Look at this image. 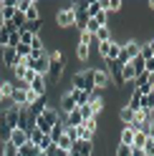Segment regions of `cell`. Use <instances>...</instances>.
I'll list each match as a JSON object with an SVG mask.
<instances>
[{
  "label": "cell",
  "instance_id": "1",
  "mask_svg": "<svg viewBox=\"0 0 154 156\" xmlns=\"http://www.w3.org/2000/svg\"><path fill=\"white\" fill-rule=\"evenodd\" d=\"M48 61H51V68H48L46 81H48V86H58L63 68H66V55H63V51H53V53H48Z\"/></svg>",
  "mask_w": 154,
  "mask_h": 156
},
{
  "label": "cell",
  "instance_id": "2",
  "mask_svg": "<svg viewBox=\"0 0 154 156\" xmlns=\"http://www.w3.org/2000/svg\"><path fill=\"white\" fill-rule=\"evenodd\" d=\"M58 119H61V111H56V108H51V106H48V108H46L43 113H38V116H35L33 129L43 131V133L48 136V133H51V129H53L56 123H58Z\"/></svg>",
  "mask_w": 154,
  "mask_h": 156
},
{
  "label": "cell",
  "instance_id": "3",
  "mask_svg": "<svg viewBox=\"0 0 154 156\" xmlns=\"http://www.w3.org/2000/svg\"><path fill=\"white\" fill-rule=\"evenodd\" d=\"M139 51H141V43L134 41V38H131V41H127V43H121V53H119V58H116V63H119V66L131 63V58H137Z\"/></svg>",
  "mask_w": 154,
  "mask_h": 156
},
{
  "label": "cell",
  "instance_id": "4",
  "mask_svg": "<svg viewBox=\"0 0 154 156\" xmlns=\"http://www.w3.org/2000/svg\"><path fill=\"white\" fill-rule=\"evenodd\" d=\"M73 88L76 91H86V93H94L96 86H94V68L91 71H81L73 76Z\"/></svg>",
  "mask_w": 154,
  "mask_h": 156
},
{
  "label": "cell",
  "instance_id": "5",
  "mask_svg": "<svg viewBox=\"0 0 154 156\" xmlns=\"http://www.w3.org/2000/svg\"><path fill=\"white\" fill-rule=\"evenodd\" d=\"M73 23H76L73 5H68V8H63V10H58V13H56V25H58V28H71Z\"/></svg>",
  "mask_w": 154,
  "mask_h": 156
},
{
  "label": "cell",
  "instance_id": "6",
  "mask_svg": "<svg viewBox=\"0 0 154 156\" xmlns=\"http://www.w3.org/2000/svg\"><path fill=\"white\" fill-rule=\"evenodd\" d=\"M94 86H96V91H104L106 86H111V76L106 71V66L104 68H94Z\"/></svg>",
  "mask_w": 154,
  "mask_h": 156
},
{
  "label": "cell",
  "instance_id": "7",
  "mask_svg": "<svg viewBox=\"0 0 154 156\" xmlns=\"http://www.w3.org/2000/svg\"><path fill=\"white\" fill-rule=\"evenodd\" d=\"M33 121H35V116H33V113H31V111H28L25 106H23V108L18 111V129L31 131V129H33Z\"/></svg>",
  "mask_w": 154,
  "mask_h": 156
},
{
  "label": "cell",
  "instance_id": "8",
  "mask_svg": "<svg viewBox=\"0 0 154 156\" xmlns=\"http://www.w3.org/2000/svg\"><path fill=\"white\" fill-rule=\"evenodd\" d=\"M35 96H48V81H46V76H35L33 78V83L28 86Z\"/></svg>",
  "mask_w": 154,
  "mask_h": 156
},
{
  "label": "cell",
  "instance_id": "9",
  "mask_svg": "<svg viewBox=\"0 0 154 156\" xmlns=\"http://www.w3.org/2000/svg\"><path fill=\"white\" fill-rule=\"evenodd\" d=\"M71 154L73 156H94V141H76Z\"/></svg>",
  "mask_w": 154,
  "mask_h": 156
},
{
  "label": "cell",
  "instance_id": "10",
  "mask_svg": "<svg viewBox=\"0 0 154 156\" xmlns=\"http://www.w3.org/2000/svg\"><path fill=\"white\" fill-rule=\"evenodd\" d=\"M106 71L111 76V83L114 86H124V78H121V66L114 61V63H106Z\"/></svg>",
  "mask_w": 154,
  "mask_h": 156
},
{
  "label": "cell",
  "instance_id": "11",
  "mask_svg": "<svg viewBox=\"0 0 154 156\" xmlns=\"http://www.w3.org/2000/svg\"><path fill=\"white\" fill-rule=\"evenodd\" d=\"M10 146H15V149H20L23 144H28V131H23V129H13V133H10V141H8Z\"/></svg>",
  "mask_w": 154,
  "mask_h": 156
},
{
  "label": "cell",
  "instance_id": "12",
  "mask_svg": "<svg viewBox=\"0 0 154 156\" xmlns=\"http://www.w3.org/2000/svg\"><path fill=\"white\" fill-rule=\"evenodd\" d=\"M101 10H106V0H91V3H86V15L89 18H96Z\"/></svg>",
  "mask_w": 154,
  "mask_h": 156
},
{
  "label": "cell",
  "instance_id": "13",
  "mask_svg": "<svg viewBox=\"0 0 154 156\" xmlns=\"http://www.w3.org/2000/svg\"><path fill=\"white\" fill-rule=\"evenodd\" d=\"M73 108H76V101H73V96H71V91H68V93L61 96V119H63V116H68Z\"/></svg>",
  "mask_w": 154,
  "mask_h": 156
},
{
  "label": "cell",
  "instance_id": "14",
  "mask_svg": "<svg viewBox=\"0 0 154 156\" xmlns=\"http://www.w3.org/2000/svg\"><path fill=\"white\" fill-rule=\"evenodd\" d=\"M10 133H13V129H10V126H8V121H5V113L3 111H0V144H8V141H10Z\"/></svg>",
  "mask_w": 154,
  "mask_h": 156
},
{
  "label": "cell",
  "instance_id": "15",
  "mask_svg": "<svg viewBox=\"0 0 154 156\" xmlns=\"http://www.w3.org/2000/svg\"><path fill=\"white\" fill-rule=\"evenodd\" d=\"M63 121L66 126H73V129H79V126H83V119H81V111H79V106L68 113V116H63Z\"/></svg>",
  "mask_w": 154,
  "mask_h": 156
},
{
  "label": "cell",
  "instance_id": "16",
  "mask_svg": "<svg viewBox=\"0 0 154 156\" xmlns=\"http://www.w3.org/2000/svg\"><path fill=\"white\" fill-rule=\"evenodd\" d=\"M23 15H25V23H28V25H35L38 20H41V10H38V3H35V0H33V5L28 8Z\"/></svg>",
  "mask_w": 154,
  "mask_h": 156
},
{
  "label": "cell",
  "instance_id": "17",
  "mask_svg": "<svg viewBox=\"0 0 154 156\" xmlns=\"http://www.w3.org/2000/svg\"><path fill=\"white\" fill-rule=\"evenodd\" d=\"M18 106H8V108H3V113H5V121H8V126L10 129H18Z\"/></svg>",
  "mask_w": 154,
  "mask_h": 156
},
{
  "label": "cell",
  "instance_id": "18",
  "mask_svg": "<svg viewBox=\"0 0 154 156\" xmlns=\"http://www.w3.org/2000/svg\"><path fill=\"white\" fill-rule=\"evenodd\" d=\"M63 131H66V121H63V119H58V123H56L53 129H51V133H48V139H51V144H53V146L58 144V139L63 136Z\"/></svg>",
  "mask_w": 154,
  "mask_h": 156
},
{
  "label": "cell",
  "instance_id": "19",
  "mask_svg": "<svg viewBox=\"0 0 154 156\" xmlns=\"http://www.w3.org/2000/svg\"><path fill=\"white\" fill-rule=\"evenodd\" d=\"M25 91L28 88H20V86H15V91L10 96V106H18V108H23L25 106Z\"/></svg>",
  "mask_w": 154,
  "mask_h": 156
},
{
  "label": "cell",
  "instance_id": "20",
  "mask_svg": "<svg viewBox=\"0 0 154 156\" xmlns=\"http://www.w3.org/2000/svg\"><path fill=\"white\" fill-rule=\"evenodd\" d=\"M134 131L131 126H121V133H119V144H124V146H131L134 144Z\"/></svg>",
  "mask_w": 154,
  "mask_h": 156
},
{
  "label": "cell",
  "instance_id": "21",
  "mask_svg": "<svg viewBox=\"0 0 154 156\" xmlns=\"http://www.w3.org/2000/svg\"><path fill=\"white\" fill-rule=\"evenodd\" d=\"M94 41H96V43H109V41H114V35H111V28H109V25L99 28V30L94 33Z\"/></svg>",
  "mask_w": 154,
  "mask_h": 156
},
{
  "label": "cell",
  "instance_id": "22",
  "mask_svg": "<svg viewBox=\"0 0 154 156\" xmlns=\"http://www.w3.org/2000/svg\"><path fill=\"white\" fill-rule=\"evenodd\" d=\"M18 61H20V58L15 55L13 48H3V63H5L8 68H15V66H18Z\"/></svg>",
  "mask_w": 154,
  "mask_h": 156
},
{
  "label": "cell",
  "instance_id": "23",
  "mask_svg": "<svg viewBox=\"0 0 154 156\" xmlns=\"http://www.w3.org/2000/svg\"><path fill=\"white\" fill-rule=\"evenodd\" d=\"M73 144H76V141H73L71 136H68V133L63 131V136L58 139V144H56V146H58V149H63V151H68V154H71V151H73Z\"/></svg>",
  "mask_w": 154,
  "mask_h": 156
},
{
  "label": "cell",
  "instance_id": "24",
  "mask_svg": "<svg viewBox=\"0 0 154 156\" xmlns=\"http://www.w3.org/2000/svg\"><path fill=\"white\" fill-rule=\"evenodd\" d=\"M71 96H73L76 106H86V103H89V98H91V93H86V91H76V88H71Z\"/></svg>",
  "mask_w": 154,
  "mask_h": 156
},
{
  "label": "cell",
  "instance_id": "25",
  "mask_svg": "<svg viewBox=\"0 0 154 156\" xmlns=\"http://www.w3.org/2000/svg\"><path fill=\"white\" fill-rule=\"evenodd\" d=\"M119 121H121V126H129L134 121V111H129L127 106H121L119 108Z\"/></svg>",
  "mask_w": 154,
  "mask_h": 156
},
{
  "label": "cell",
  "instance_id": "26",
  "mask_svg": "<svg viewBox=\"0 0 154 156\" xmlns=\"http://www.w3.org/2000/svg\"><path fill=\"white\" fill-rule=\"evenodd\" d=\"M139 106H141L144 113H152V111H154V96H152V93L141 96V103H139Z\"/></svg>",
  "mask_w": 154,
  "mask_h": 156
},
{
  "label": "cell",
  "instance_id": "27",
  "mask_svg": "<svg viewBox=\"0 0 154 156\" xmlns=\"http://www.w3.org/2000/svg\"><path fill=\"white\" fill-rule=\"evenodd\" d=\"M15 91V83L13 81H0V93H3V98H10Z\"/></svg>",
  "mask_w": 154,
  "mask_h": 156
},
{
  "label": "cell",
  "instance_id": "28",
  "mask_svg": "<svg viewBox=\"0 0 154 156\" xmlns=\"http://www.w3.org/2000/svg\"><path fill=\"white\" fill-rule=\"evenodd\" d=\"M144 63H147V61H144V58L141 55H137V58H131V68H134V73H137V76H144Z\"/></svg>",
  "mask_w": 154,
  "mask_h": 156
},
{
  "label": "cell",
  "instance_id": "29",
  "mask_svg": "<svg viewBox=\"0 0 154 156\" xmlns=\"http://www.w3.org/2000/svg\"><path fill=\"white\" fill-rule=\"evenodd\" d=\"M76 55H79V61H89V45L76 43Z\"/></svg>",
  "mask_w": 154,
  "mask_h": 156
},
{
  "label": "cell",
  "instance_id": "30",
  "mask_svg": "<svg viewBox=\"0 0 154 156\" xmlns=\"http://www.w3.org/2000/svg\"><path fill=\"white\" fill-rule=\"evenodd\" d=\"M144 141H147V133H144V131H137V133H134V144H131V149H141Z\"/></svg>",
  "mask_w": 154,
  "mask_h": 156
},
{
  "label": "cell",
  "instance_id": "31",
  "mask_svg": "<svg viewBox=\"0 0 154 156\" xmlns=\"http://www.w3.org/2000/svg\"><path fill=\"white\" fill-rule=\"evenodd\" d=\"M121 8H124L121 0H106V13H119Z\"/></svg>",
  "mask_w": 154,
  "mask_h": 156
},
{
  "label": "cell",
  "instance_id": "32",
  "mask_svg": "<svg viewBox=\"0 0 154 156\" xmlns=\"http://www.w3.org/2000/svg\"><path fill=\"white\" fill-rule=\"evenodd\" d=\"M139 55L144 58V61H149V58H154V51H152V45H149V43H144V45H141V51H139Z\"/></svg>",
  "mask_w": 154,
  "mask_h": 156
},
{
  "label": "cell",
  "instance_id": "33",
  "mask_svg": "<svg viewBox=\"0 0 154 156\" xmlns=\"http://www.w3.org/2000/svg\"><path fill=\"white\" fill-rule=\"evenodd\" d=\"M31 5H33V0H15V10L18 13H25Z\"/></svg>",
  "mask_w": 154,
  "mask_h": 156
},
{
  "label": "cell",
  "instance_id": "34",
  "mask_svg": "<svg viewBox=\"0 0 154 156\" xmlns=\"http://www.w3.org/2000/svg\"><path fill=\"white\" fill-rule=\"evenodd\" d=\"M141 151H144V156H154V139H147V141H144Z\"/></svg>",
  "mask_w": 154,
  "mask_h": 156
},
{
  "label": "cell",
  "instance_id": "35",
  "mask_svg": "<svg viewBox=\"0 0 154 156\" xmlns=\"http://www.w3.org/2000/svg\"><path fill=\"white\" fill-rule=\"evenodd\" d=\"M91 20H96V23H99V25L104 28V25H109V13H106V10H101L96 18H91Z\"/></svg>",
  "mask_w": 154,
  "mask_h": 156
},
{
  "label": "cell",
  "instance_id": "36",
  "mask_svg": "<svg viewBox=\"0 0 154 156\" xmlns=\"http://www.w3.org/2000/svg\"><path fill=\"white\" fill-rule=\"evenodd\" d=\"M116 156H131V146L119 144V146H116Z\"/></svg>",
  "mask_w": 154,
  "mask_h": 156
},
{
  "label": "cell",
  "instance_id": "37",
  "mask_svg": "<svg viewBox=\"0 0 154 156\" xmlns=\"http://www.w3.org/2000/svg\"><path fill=\"white\" fill-rule=\"evenodd\" d=\"M48 154H51V156H71L68 151H63V149H58V146H51V149H48Z\"/></svg>",
  "mask_w": 154,
  "mask_h": 156
},
{
  "label": "cell",
  "instance_id": "38",
  "mask_svg": "<svg viewBox=\"0 0 154 156\" xmlns=\"http://www.w3.org/2000/svg\"><path fill=\"white\" fill-rule=\"evenodd\" d=\"M31 48H33V51H43V38H41V35H35V38H33V43H31Z\"/></svg>",
  "mask_w": 154,
  "mask_h": 156
},
{
  "label": "cell",
  "instance_id": "39",
  "mask_svg": "<svg viewBox=\"0 0 154 156\" xmlns=\"http://www.w3.org/2000/svg\"><path fill=\"white\" fill-rule=\"evenodd\" d=\"M144 73H154V58H149V61L144 63Z\"/></svg>",
  "mask_w": 154,
  "mask_h": 156
},
{
  "label": "cell",
  "instance_id": "40",
  "mask_svg": "<svg viewBox=\"0 0 154 156\" xmlns=\"http://www.w3.org/2000/svg\"><path fill=\"white\" fill-rule=\"evenodd\" d=\"M131 156H144V151L141 149H131Z\"/></svg>",
  "mask_w": 154,
  "mask_h": 156
},
{
  "label": "cell",
  "instance_id": "41",
  "mask_svg": "<svg viewBox=\"0 0 154 156\" xmlns=\"http://www.w3.org/2000/svg\"><path fill=\"white\" fill-rule=\"evenodd\" d=\"M149 119H152V121H154V111H152V113H149Z\"/></svg>",
  "mask_w": 154,
  "mask_h": 156
},
{
  "label": "cell",
  "instance_id": "42",
  "mask_svg": "<svg viewBox=\"0 0 154 156\" xmlns=\"http://www.w3.org/2000/svg\"><path fill=\"white\" fill-rule=\"evenodd\" d=\"M3 101H5V98H3V93H0V103H3Z\"/></svg>",
  "mask_w": 154,
  "mask_h": 156
},
{
  "label": "cell",
  "instance_id": "43",
  "mask_svg": "<svg viewBox=\"0 0 154 156\" xmlns=\"http://www.w3.org/2000/svg\"><path fill=\"white\" fill-rule=\"evenodd\" d=\"M152 96H154V88H152Z\"/></svg>",
  "mask_w": 154,
  "mask_h": 156
},
{
  "label": "cell",
  "instance_id": "44",
  "mask_svg": "<svg viewBox=\"0 0 154 156\" xmlns=\"http://www.w3.org/2000/svg\"><path fill=\"white\" fill-rule=\"evenodd\" d=\"M0 81H3V78H0Z\"/></svg>",
  "mask_w": 154,
  "mask_h": 156
},
{
  "label": "cell",
  "instance_id": "45",
  "mask_svg": "<svg viewBox=\"0 0 154 156\" xmlns=\"http://www.w3.org/2000/svg\"><path fill=\"white\" fill-rule=\"evenodd\" d=\"M71 156H73V154H71Z\"/></svg>",
  "mask_w": 154,
  "mask_h": 156
}]
</instances>
